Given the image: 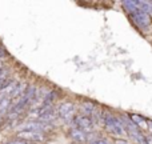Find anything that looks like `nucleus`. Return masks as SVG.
Masks as SVG:
<instances>
[{
	"instance_id": "obj_1",
	"label": "nucleus",
	"mask_w": 152,
	"mask_h": 144,
	"mask_svg": "<svg viewBox=\"0 0 152 144\" xmlns=\"http://www.w3.org/2000/svg\"><path fill=\"white\" fill-rule=\"evenodd\" d=\"M102 121L104 123V127L111 135L113 136H124L127 134V129L119 116H115L112 113H102Z\"/></svg>"
},
{
	"instance_id": "obj_2",
	"label": "nucleus",
	"mask_w": 152,
	"mask_h": 144,
	"mask_svg": "<svg viewBox=\"0 0 152 144\" xmlns=\"http://www.w3.org/2000/svg\"><path fill=\"white\" fill-rule=\"evenodd\" d=\"M52 128H53L52 124L42 123V121H37V120H28V121L21 123L20 126H18V132H20V131H35V132L45 134V132L51 131Z\"/></svg>"
},
{
	"instance_id": "obj_3",
	"label": "nucleus",
	"mask_w": 152,
	"mask_h": 144,
	"mask_svg": "<svg viewBox=\"0 0 152 144\" xmlns=\"http://www.w3.org/2000/svg\"><path fill=\"white\" fill-rule=\"evenodd\" d=\"M75 104L74 103H61L58 108H56V112H58L59 118L64 121V123H74V119H75Z\"/></svg>"
},
{
	"instance_id": "obj_4",
	"label": "nucleus",
	"mask_w": 152,
	"mask_h": 144,
	"mask_svg": "<svg viewBox=\"0 0 152 144\" xmlns=\"http://www.w3.org/2000/svg\"><path fill=\"white\" fill-rule=\"evenodd\" d=\"M74 126L76 128L81 129V131L87 132V134H91L95 128V121L91 118L84 115H76L74 119Z\"/></svg>"
},
{
	"instance_id": "obj_5",
	"label": "nucleus",
	"mask_w": 152,
	"mask_h": 144,
	"mask_svg": "<svg viewBox=\"0 0 152 144\" xmlns=\"http://www.w3.org/2000/svg\"><path fill=\"white\" fill-rule=\"evenodd\" d=\"M16 137H18V139H23L28 143H31V142L39 143V142H45V140H47L45 134L35 132V131H20L16 134Z\"/></svg>"
},
{
	"instance_id": "obj_6",
	"label": "nucleus",
	"mask_w": 152,
	"mask_h": 144,
	"mask_svg": "<svg viewBox=\"0 0 152 144\" xmlns=\"http://www.w3.org/2000/svg\"><path fill=\"white\" fill-rule=\"evenodd\" d=\"M129 16H131L132 21H134V23L136 24L137 27H140V28H145V27H148L151 24V16H150V13L143 12L140 8L137 11H135L134 13H131Z\"/></svg>"
},
{
	"instance_id": "obj_7",
	"label": "nucleus",
	"mask_w": 152,
	"mask_h": 144,
	"mask_svg": "<svg viewBox=\"0 0 152 144\" xmlns=\"http://www.w3.org/2000/svg\"><path fill=\"white\" fill-rule=\"evenodd\" d=\"M50 112H53V104H43L40 108L37 110H34V111H29L28 112V118L29 120H37L39 118L42 116L47 115Z\"/></svg>"
},
{
	"instance_id": "obj_8",
	"label": "nucleus",
	"mask_w": 152,
	"mask_h": 144,
	"mask_svg": "<svg viewBox=\"0 0 152 144\" xmlns=\"http://www.w3.org/2000/svg\"><path fill=\"white\" fill-rule=\"evenodd\" d=\"M69 137L74 140L75 143H79V144H84V143H88V134L81 129L76 128V127H72L69 128Z\"/></svg>"
},
{
	"instance_id": "obj_9",
	"label": "nucleus",
	"mask_w": 152,
	"mask_h": 144,
	"mask_svg": "<svg viewBox=\"0 0 152 144\" xmlns=\"http://www.w3.org/2000/svg\"><path fill=\"white\" fill-rule=\"evenodd\" d=\"M19 86V81L15 80V79H12V80H8L7 83H5V86L3 87V89L0 91V96H3L5 99V97H10L11 95H12V92L16 89V87Z\"/></svg>"
},
{
	"instance_id": "obj_10",
	"label": "nucleus",
	"mask_w": 152,
	"mask_h": 144,
	"mask_svg": "<svg viewBox=\"0 0 152 144\" xmlns=\"http://www.w3.org/2000/svg\"><path fill=\"white\" fill-rule=\"evenodd\" d=\"M28 87H29V84L27 83V81H21V83H19V86L16 87V89L12 92V95H11V100H19L21 96H23L24 94H26V91L28 89Z\"/></svg>"
},
{
	"instance_id": "obj_11",
	"label": "nucleus",
	"mask_w": 152,
	"mask_h": 144,
	"mask_svg": "<svg viewBox=\"0 0 152 144\" xmlns=\"http://www.w3.org/2000/svg\"><path fill=\"white\" fill-rule=\"evenodd\" d=\"M129 119H131L140 129H148V120H145L143 116L136 115V113H132V115H129Z\"/></svg>"
},
{
	"instance_id": "obj_12",
	"label": "nucleus",
	"mask_w": 152,
	"mask_h": 144,
	"mask_svg": "<svg viewBox=\"0 0 152 144\" xmlns=\"http://www.w3.org/2000/svg\"><path fill=\"white\" fill-rule=\"evenodd\" d=\"M11 103H12V100H11V97H5V99L1 100V103H0V113H8L11 110Z\"/></svg>"
},
{
	"instance_id": "obj_13",
	"label": "nucleus",
	"mask_w": 152,
	"mask_h": 144,
	"mask_svg": "<svg viewBox=\"0 0 152 144\" xmlns=\"http://www.w3.org/2000/svg\"><path fill=\"white\" fill-rule=\"evenodd\" d=\"M59 94H60V92L56 91V89H51V92L47 95V97H45V100H44V104H53V102L59 97Z\"/></svg>"
},
{
	"instance_id": "obj_14",
	"label": "nucleus",
	"mask_w": 152,
	"mask_h": 144,
	"mask_svg": "<svg viewBox=\"0 0 152 144\" xmlns=\"http://www.w3.org/2000/svg\"><path fill=\"white\" fill-rule=\"evenodd\" d=\"M88 144H112V143H111L110 140H107V139L99 137V139H96V140H92V142H89Z\"/></svg>"
},
{
	"instance_id": "obj_15",
	"label": "nucleus",
	"mask_w": 152,
	"mask_h": 144,
	"mask_svg": "<svg viewBox=\"0 0 152 144\" xmlns=\"http://www.w3.org/2000/svg\"><path fill=\"white\" fill-rule=\"evenodd\" d=\"M4 144H29V143L23 139H13V140H10V142H5Z\"/></svg>"
},
{
	"instance_id": "obj_16",
	"label": "nucleus",
	"mask_w": 152,
	"mask_h": 144,
	"mask_svg": "<svg viewBox=\"0 0 152 144\" xmlns=\"http://www.w3.org/2000/svg\"><path fill=\"white\" fill-rule=\"evenodd\" d=\"M7 56H8V52L3 47H0V60H1V59H4V58H7Z\"/></svg>"
},
{
	"instance_id": "obj_17",
	"label": "nucleus",
	"mask_w": 152,
	"mask_h": 144,
	"mask_svg": "<svg viewBox=\"0 0 152 144\" xmlns=\"http://www.w3.org/2000/svg\"><path fill=\"white\" fill-rule=\"evenodd\" d=\"M115 144H128V142L124 139H115Z\"/></svg>"
},
{
	"instance_id": "obj_18",
	"label": "nucleus",
	"mask_w": 152,
	"mask_h": 144,
	"mask_svg": "<svg viewBox=\"0 0 152 144\" xmlns=\"http://www.w3.org/2000/svg\"><path fill=\"white\" fill-rule=\"evenodd\" d=\"M145 144H152V136H145Z\"/></svg>"
},
{
	"instance_id": "obj_19",
	"label": "nucleus",
	"mask_w": 152,
	"mask_h": 144,
	"mask_svg": "<svg viewBox=\"0 0 152 144\" xmlns=\"http://www.w3.org/2000/svg\"><path fill=\"white\" fill-rule=\"evenodd\" d=\"M148 129H150V132L152 134V120H148Z\"/></svg>"
},
{
	"instance_id": "obj_20",
	"label": "nucleus",
	"mask_w": 152,
	"mask_h": 144,
	"mask_svg": "<svg viewBox=\"0 0 152 144\" xmlns=\"http://www.w3.org/2000/svg\"><path fill=\"white\" fill-rule=\"evenodd\" d=\"M1 68H4V64H3V61L0 60V69H1Z\"/></svg>"
},
{
	"instance_id": "obj_21",
	"label": "nucleus",
	"mask_w": 152,
	"mask_h": 144,
	"mask_svg": "<svg viewBox=\"0 0 152 144\" xmlns=\"http://www.w3.org/2000/svg\"><path fill=\"white\" fill-rule=\"evenodd\" d=\"M150 13L152 15V1H151V10H150Z\"/></svg>"
}]
</instances>
